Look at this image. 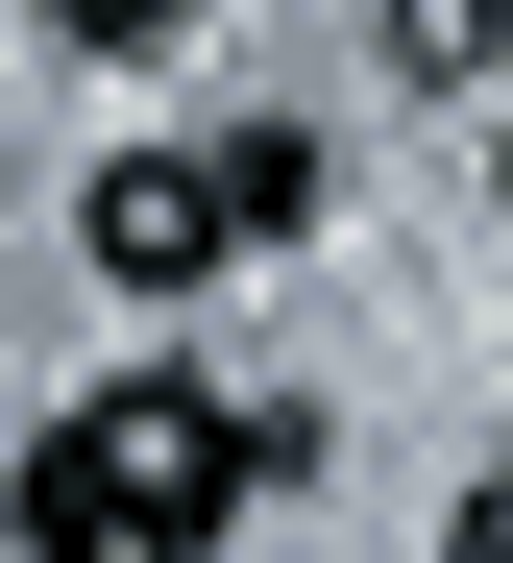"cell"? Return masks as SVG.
<instances>
[{
    "label": "cell",
    "instance_id": "cell-2",
    "mask_svg": "<svg viewBox=\"0 0 513 563\" xmlns=\"http://www.w3.org/2000/svg\"><path fill=\"white\" fill-rule=\"evenodd\" d=\"M74 245L123 269V295H196V269H245V245H221V172H171V147H123V172H98V197H74Z\"/></svg>",
    "mask_w": 513,
    "mask_h": 563
},
{
    "label": "cell",
    "instance_id": "cell-3",
    "mask_svg": "<svg viewBox=\"0 0 513 563\" xmlns=\"http://www.w3.org/2000/svg\"><path fill=\"white\" fill-rule=\"evenodd\" d=\"M293 221H319V147L245 123V147H221V245H293Z\"/></svg>",
    "mask_w": 513,
    "mask_h": 563
},
{
    "label": "cell",
    "instance_id": "cell-6",
    "mask_svg": "<svg viewBox=\"0 0 513 563\" xmlns=\"http://www.w3.org/2000/svg\"><path fill=\"white\" fill-rule=\"evenodd\" d=\"M440 563H513V465H489V490H465V515H440Z\"/></svg>",
    "mask_w": 513,
    "mask_h": 563
},
{
    "label": "cell",
    "instance_id": "cell-4",
    "mask_svg": "<svg viewBox=\"0 0 513 563\" xmlns=\"http://www.w3.org/2000/svg\"><path fill=\"white\" fill-rule=\"evenodd\" d=\"M391 74H513V0H391Z\"/></svg>",
    "mask_w": 513,
    "mask_h": 563
},
{
    "label": "cell",
    "instance_id": "cell-5",
    "mask_svg": "<svg viewBox=\"0 0 513 563\" xmlns=\"http://www.w3.org/2000/svg\"><path fill=\"white\" fill-rule=\"evenodd\" d=\"M49 25H74V49H171L196 0H49Z\"/></svg>",
    "mask_w": 513,
    "mask_h": 563
},
{
    "label": "cell",
    "instance_id": "cell-1",
    "mask_svg": "<svg viewBox=\"0 0 513 563\" xmlns=\"http://www.w3.org/2000/svg\"><path fill=\"white\" fill-rule=\"evenodd\" d=\"M269 465H293V417H221L196 367H123V393H74V417L25 441V563H123V539L196 563Z\"/></svg>",
    "mask_w": 513,
    "mask_h": 563
}]
</instances>
